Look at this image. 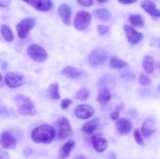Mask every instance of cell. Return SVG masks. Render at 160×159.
I'll list each match as a JSON object with an SVG mask.
<instances>
[{
	"instance_id": "33",
	"label": "cell",
	"mask_w": 160,
	"mask_h": 159,
	"mask_svg": "<svg viewBox=\"0 0 160 159\" xmlns=\"http://www.w3.org/2000/svg\"><path fill=\"white\" fill-rule=\"evenodd\" d=\"M121 77L127 81H134L135 80V75L131 72H123L120 74Z\"/></svg>"
},
{
	"instance_id": "30",
	"label": "cell",
	"mask_w": 160,
	"mask_h": 159,
	"mask_svg": "<svg viewBox=\"0 0 160 159\" xmlns=\"http://www.w3.org/2000/svg\"><path fill=\"white\" fill-rule=\"evenodd\" d=\"M124 108H125V104L123 102H120V104H117V105L116 106L113 112L109 115L110 118H112V120H114V121H117L118 118H120V112H121V111H123V109H124Z\"/></svg>"
},
{
	"instance_id": "34",
	"label": "cell",
	"mask_w": 160,
	"mask_h": 159,
	"mask_svg": "<svg viewBox=\"0 0 160 159\" xmlns=\"http://www.w3.org/2000/svg\"><path fill=\"white\" fill-rule=\"evenodd\" d=\"M97 31H98V34H99L100 36H102L109 32V27L108 26H106V25L99 24L97 26Z\"/></svg>"
},
{
	"instance_id": "22",
	"label": "cell",
	"mask_w": 160,
	"mask_h": 159,
	"mask_svg": "<svg viewBox=\"0 0 160 159\" xmlns=\"http://www.w3.org/2000/svg\"><path fill=\"white\" fill-rule=\"evenodd\" d=\"M142 66L146 73L151 74L153 73L155 69V60L152 56L146 55L142 60Z\"/></svg>"
},
{
	"instance_id": "47",
	"label": "cell",
	"mask_w": 160,
	"mask_h": 159,
	"mask_svg": "<svg viewBox=\"0 0 160 159\" xmlns=\"http://www.w3.org/2000/svg\"><path fill=\"white\" fill-rule=\"evenodd\" d=\"M2 79V75H1V74H0V82H1Z\"/></svg>"
},
{
	"instance_id": "24",
	"label": "cell",
	"mask_w": 160,
	"mask_h": 159,
	"mask_svg": "<svg viewBox=\"0 0 160 159\" xmlns=\"http://www.w3.org/2000/svg\"><path fill=\"white\" fill-rule=\"evenodd\" d=\"M48 96L52 100H57L60 98V94L59 92V84L58 83H53L48 87L47 90Z\"/></svg>"
},
{
	"instance_id": "37",
	"label": "cell",
	"mask_w": 160,
	"mask_h": 159,
	"mask_svg": "<svg viewBox=\"0 0 160 159\" xmlns=\"http://www.w3.org/2000/svg\"><path fill=\"white\" fill-rule=\"evenodd\" d=\"M16 100H17V101H23L24 103L30 101L29 98H28V97H26V96H23V95H21V94L17 95V96L16 97Z\"/></svg>"
},
{
	"instance_id": "26",
	"label": "cell",
	"mask_w": 160,
	"mask_h": 159,
	"mask_svg": "<svg viewBox=\"0 0 160 159\" xmlns=\"http://www.w3.org/2000/svg\"><path fill=\"white\" fill-rule=\"evenodd\" d=\"M129 21L134 26L143 27L145 25L143 18L140 14H131L129 17Z\"/></svg>"
},
{
	"instance_id": "10",
	"label": "cell",
	"mask_w": 160,
	"mask_h": 159,
	"mask_svg": "<svg viewBox=\"0 0 160 159\" xmlns=\"http://www.w3.org/2000/svg\"><path fill=\"white\" fill-rule=\"evenodd\" d=\"M92 143L94 149L98 153H102L107 149L108 140L105 137H103L101 134H95L92 137Z\"/></svg>"
},
{
	"instance_id": "13",
	"label": "cell",
	"mask_w": 160,
	"mask_h": 159,
	"mask_svg": "<svg viewBox=\"0 0 160 159\" xmlns=\"http://www.w3.org/2000/svg\"><path fill=\"white\" fill-rule=\"evenodd\" d=\"M116 128L117 130L122 134H128L132 131L133 124L130 120L127 118H118L115 123Z\"/></svg>"
},
{
	"instance_id": "16",
	"label": "cell",
	"mask_w": 160,
	"mask_h": 159,
	"mask_svg": "<svg viewBox=\"0 0 160 159\" xmlns=\"http://www.w3.org/2000/svg\"><path fill=\"white\" fill-rule=\"evenodd\" d=\"M142 7L144 10L151 16L155 17H160V9H157L153 2L150 0H145L142 2Z\"/></svg>"
},
{
	"instance_id": "28",
	"label": "cell",
	"mask_w": 160,
	"mask_h": 159,
	"mask_svg": "<svg viewBox=\"0 0 160 159\" xmlns=\"http://www.w3.org/2000/svg\"><path fill=\"white\" fill-rule=\"evenodd\" d=\"M114 84H115V79L109 75L105 76L99 81L100 87H103V88L108 89V87H112Z\"/></svg>"
},
{
	"instance_id": "2",
	"label": "cell",
	"mask_w": 160,
	"mask_h": 159,
	"mask_svg": "<svg viewBox=\"0 0 160 159\" xmlns=\"http://www.w3.org/2000/svg\"><path fill=\"white\" fill-rule=\"evenodd\" d=\"M58 135L57 139L59 140H67L73 134L71 126L68 119L65 117H60L57 121Z\"/></svg>"
},
{
	"instance_id": "40",
	"label": "cell",
	"mask_w": 160,
	"mask_h": 159,
	"mask_svg": "<svg viewBox=\"0 0 160 159\" xmlns=\"http://www.w3.org/2000/svg\"><path fill=\"white\" fill-rule=\"evenodd\" d=\"M11 0H0V7H7L9 6Z\"/></svg>"
},
{
	"instance_id": "21",
	"label": "cell",
	"mask_w": 160,
	"mask_h": 159,
	"mask_svg": "<svg viewBox=\"0 0 160 159\" xmlns=\"http://www.w3.org/2000/svg\"><path fill=\"white\" fill-rule=\"evenodd\" d=\"M111 100V94L109 90L106 88H101L98 90L97 95V101L101 105H105Z\"/></svg>"
},
{
	"instance_id": "7",
	"label": "cell",
	"mask_w": 160,
	"mask_h": 159,
	"mask_svg": "<svg viewBox=\"0 0 160 159\" xmlns=\"http://www.w3.org/2000/svg\"><path fill=\"white\" fill-rule=\"evenodd\" d=\"M5 83L11 88H17L22 86L24 83V76L21 73H9L5 76Z\"/></svg>"
},
{
	"instance_id": "15",
	"label": "cell",
	"mask_w": 160,
	"mask_h": 159,
	"mask_svg": "<svg viewBox=\"0 0 160 159\" xmlns=\"http://www.w3.org/2000/svg\"><path fill=\"white\" fill-rule=\"evenodd\" d=\"M29 4L39 11H48L52 8L51 0H30Z\"/></svg>"
},
{
	"instance_id": "4",
	"label": "cell",
	"mask_w": 160,
	"mask_h": 159,
	"mask_svg": "<svg viewBox=\"0 0 160 159\" xmlns=\"http://www.w3.org/2000/svg\"><path fill=\"white\" fill-rule=\"evenodd\" d=\"M91 21H92V16L88 12L80 11L75 16L73 26L78 31H84L90 25Z\"/></svg>"
},
{
	"instance_id": "27",
	"label": "cell",
	"mask_w": 160,
	"mask_h": 159,
	"mask_svg": "<svg viewBox=\"0 0 160 159\" xmlns=\"http://www.w3.org/2000/svg\"><path fill=\"white\" fill-rule=\"evenodd\" d=\"M94 15L103 22H106L110 19V13L106 9H98L94 11Z\"/></svg>"
},
{
	"instance_id": "25",
	"label": "cell",
	"mask_w": 160,
	"mask_h": 159,
	"mask_svg": "<svg viewBox=\"0 0 160 159\" xmlns=\"http://www.w3.org/2000/svg\"><path fill=\"white\" fill-rule=\"evenodd\" d=\"M0 33L2 35L3 38L8 42H11L13 41L14 36L12 34V31H11V28L7 25H1L0 26Z\"/></svg>"
},
{
	"instance_id": "6",
	"label": "cell",
	"mask_w": 160,
	"mask_h": 159,
	"mask_svg": "<svg viewBox=\"0 0 160 159\" xmlns=\"http://www.w3.org/2000/svg\"><path fill=\"white\" fill-rule=\"evenodd\" d=\"M108 56H109V54L106 50L102 48H98L94 49L91 52L88 60L91 65H99L106 62Z\"/></svg>"
},
{
	"instance_id": "14",
	"label": "cell",
	"mask_w": 160,
	"mask_h": 159,
	"mask_svg": "<svg viewBox=\"0 0 160 159\" xmlns=\"http://www.w3.org/2000/svg\"><path fill=\"white\" fill-rule=\"evenodd\" d=\"M58 13H59V17L62 19V22L64 24L69 26L70 24V21H71V8L70 6L67 4H62L59 6L58 9Z\"/></svg>"
},
{
	"instance_id": "9",
	"label": "cell",
	"mask_w": 160,
	"mask_h": 159,
	"mask_svg": "<svg viewBox=\"0 0 160 159\" xmlns=\"http://www.w3.org/2000/svg\"><path fill=\"white\" fill-rule=\"evenodd\" d=\"M123 30H124L125 34H126L128 41L129 42L131 45H137V44L139 43V42L142 40V38H143L142 34H141L140 32L136 31L134 29V27H132V26H130V25H124V26H123Z\"/></svg>"
},
{
	"instance_id": "20",
	"label": "cell",
	"mask_w": 160,
	"mask_h": 159,
	"mask_svg": "<svg viewBox=\"0 0 160 159\" xmlns=\"http://www.w3.org/2000/svg\"><path fill=\"white\" fill-rule=\"evenodd\" d=\"M99 118H95L90 121L84 123L82 126V131L87 134H92L94 131L96 130L97 128L99 126Z\"/></svg>"
},
{
	"instance_id": "36",
	"label": "cell",
	"mask_w": 160,
	"mask_h": 159,
	"mask_svg": "<svg viewBox=\"0 0 160 159\" xmlns=\"http://www.w3.org/2000/svg\"><path fill=\"white\" fill-rule=\"evenodd\" d=\"M78 2L81 6L84 7H90L94 3L93 0H78Z\"/></svg>"
},
{
	"instance_id": "41",
	"label": "cell",
	"mask_w": 160,
	"mask_h": 159,
	"mask_svg": "<svg viewBox=\"0 0 160 159\" xmlns=\"http://www.w3.org/2000/svg\"><path fill=\"white\" fill-rule=\"evenodd\" d=\"M138 0H118V2L121 4L123 5H128V4H132V3L136 2Z\"/></svg>"
},
{
	"instance_id": "48",
	"label": "cell",
	"mask_w": 160,
	"mask_h": 159,
	"mask_svg": "<svg viewBox=\"0 0 160 159\" xmlns=\"http://www.w3.org/2000/svg\"><path fill=\"white\" fill-rule=\"evenodd\" d=\"M158 89H159V92H160V85L159 86V87H158Z\"/></svg>"
},
{
	"instance_id": "46",
	"label": "cell",
	"mask_w": 160,
	"mask_h": 159,
	"mask_svg": "<svg viewBox=\"0 0 160 159\" xmlns=\"http://www.w3.org/2000/svg\"><path fill=\"white\" fill-rule=\"evenodd\" d=\"M157 67H158V68L160 69V62H159V63L157 64Z\"/></svg>"
},
{
	"instance_id": "3",
	"label": "cell",
	"mask_w": 160,
	"mask_h": 159,
	"mask_svg": "<svg viewBox=\"0 0 160 159\" xmlns=\"http://www.w3.org/2000/svg\"><path fill=\"white\" fill-rule=\"evenodd\" d=\"M28 55L34 62H45L48 58V54L43 47L38 45H31L27 49Z\"/></svg>"
},
{
	"instance_id": "19",
	"label": "cell",
	"mask_w": 160,
	"mask_h": 159,
	"mask_svg": "<svg viewBox=\"0 0 160 159\" xmlns=\"http://www.w3.org/2000/svg\"><path fill=\"white\" fill-rule=\"evenodd\" d=\"M18 112L22 115H34L37 113L34 104L31 101L24 103L18 108Z\"/></svg>"
},
{
	"instance_id": "17",
	"label": "cell",
	"mask_w": 160,
	"mask_h": 159,
	"mask_svg": "<svg viewBox=\"0 0 160 159\" xmlns=\"http://www.w3.org/2000/svg\"><path fill=\"white\" fill-rule=\"evenodd\" d=\"M75 147V141L73 140H70L66 142L60 147L59 151V159H66L70 156L71 151Z\"/></svg>"
},
{
	"instance_id": "35",
	"label": "cell",
	"mask_w": 160,
	"mask_h": 159,
	"mask_svg": "<svg viewBox=\"0 0 160 159\" xmlns=\"http://www.w3.org/2000/svg\"><path fill=\"white\" fill-rule=\"evenodd\" d=\"M72 102H73V101L71 99H70V98H63L61 101L60 108L62 110H65V109H67L72 104Z\"/></svg>"
},
{
	"instance_id": "1",
	"label": "cell",
	"mask_w": 160,
	"mask_h": 159,
	"mask_svg": "<svg viewBox=\"0 0 160 159\" xmlns=\"http://www.w3.org/2000/svg\"><path fill=\"white\" fill-rule=\"evenodd\" d=\"M56 137V131L50 125L44 124L34 128L31 133V138L34 143H50Z\"/></svg>"
},
{
	"instance_id": "29",
	"label": "cell",
	"mask_w": 160,
	"mask_h": 159,
	"mask_svg": "<svg viewBox=\"0 0 160 159\" xmlns=\"http://www.w3.org/2000/svg\"><path fill=\"white\" fill-rule=\"evenodd\" d=\"M89 96H90V90L86 87H82L78 90L76 93L75 99L78 100V101H84V100H87Z\"/></svg>"
},
{
	"instance_id": "42",
	"label": "cell",
	"mask_w": 160,
	"mask_h": 159,
	"mask_svg": "<svg viewBox=\"0 0 160 159\" xmlns=\"http://www.w3.org/2000/svg\"><path fill=\"white\" fill-rule=\"evenodd\" d=\"M74 159H86L85 157H84V156H82V155H80V156H78V157H75Z\"/></svg>"
},
{
	"instance_id": "38",
	"label": "cell",
	"mask_w": 160,
	"mask_h": 159,
	"mask_svg": "<svg viewBox=\"0 0 160 159\" xmlns=\"http://www.w3.org/2000/svg\"><path fill=\"white\" fill-rule=\"evenodd\" d=\"M33 153V150L31 147H26L23 149V154L25 157H29L30 155H31Z\"/></svg>"
},
{
	"instance_id": "18",
	"label": "cell",
	"mask_w": 160,
	"mask_h": 159,
	"mask_svg": "<svg viewBox=\"0 0 160 159\" xmlns=\"http://www.w3.org/2000/svg\"><path fill=\"white\" fill-rule=\"evenodd\" d=\"M61 74L65 76L66 77L71 78V79H77V78L82 76L83 73L81 70H78V69L72 66V65H67V66L62 69Z\"/></svg>"
},
{
	"instance_id": "32",
	"label": "cell",
	"mask_w": 160,
	"mask_h": 159,
	"mask_svg": "<svg viewBox=\"0 0 160 159\" xmlns=\"http://www.w3.org/2000/svg\"><path fill=\"white\" fill-rule=\"evenodd\" d=\"M134 140L137 142L138 144L142 145V146L144 145V140L143 137H142V134L138 129H136L134 131Z\"/></svg>"
},
{
	"instance_id": "11",
	"label": "cell",
	"mask_w": 160,
	"mask_h": 159,
	"mask_svg": "<svg viewBox=\"0 0 160 159\" xmlns=\"http://www.w3.org/2000/svg\"><path fill=\"white\" fill-rule=\"evenodd\" d=\"M0 145L5 149H14L17 145V140L10 132L6 131L1 134Z\"/></svg>"
},
{
	"instance_id": "39",
	"label": "cell",
	"mask_w": 160,
	"mask_h": 159,
	"mask_svg": "<svg viewBox=\"0 0 160 159\" xmlns=\"http://www.w3.org/2000/svg\"><path fill=\"white\" fill-rule=\"evenodd\" d=\"M9 156L6 151L0 149V159H9Z\"/></svg>"
},
{
	"instance_id": "8",
	"label": "cell",
	"mask_w": 160,
	"mask_h": 159,
	"mask_svg": "<svg viewBox=\"0 0 160 159\" xmlns=\"http://www.w3.org/2000/svg\"><path fill=\"white\" fill-rule=\"evenodd\" d=\"M74 114L78 118L87 119L93 116L95 114V109L89 104H80L75 108Z\"/></svg>"
},
{
	"instance_id": "23",
	"label": "cell",
	"mask_w": 160,
	"mask_h": 159,
	"mask_svg": "<svg viewBox=\"0 0 160 159\" xmlns=\"http://www.w3.org/2000/svg\"><path fill=\"white\" fill-rule=\"evenodd\" d=\"M109 65H110L111 68L114 69V70H121V69L129 67V64L126 61L122 60V59H120L117 57L111 58Z\"/></svg>"
},
{
	"instance_id": "5",
	"label": "cell",
	"mask_w": 160,
	"mask_h": 159,
	"mask_svg": "<svg viewBox=\"0 0 160 159\" xmlns=\"http://www.w3.org/2000/svg\"><path fill=\"white\" fill-rule=\"evenodd\" d=\"M35 25V20L31 17H27L23 19L19 23H17V31L20 38H25L29 34L30 31Z\"/></svg>"
},
{
	"instance_id": "44",
	"label": "cell",
	"mask_w": 160,
	"mask_h": 159,
	"mask_svg": "<svg viewBox=\"0 0 160 159\" xmlns=\"http://www.w3.org/2000/svg\"><path fill=\"white\" fill-rule=\"evenodd\" d=\"M156 45H158V47H159V48H160V39H158L157 43H156Z\"/></svg>"
},
{
	"instance_id": "31",
	"label": "cell",
	"mask_w": 160,
	"mask_h": 159,
	"mask_svg": "<svg viewBox=\"0 0 160 159\" xmlns=\"http://www.w3.org/2000/svg\"><path fill=\"white\" fill-rule=\"evenodd\" d=\"M139 84L142 86L149 85L151 84V79H150L148 75L144 74V73H142L140 74V77H139Z\"/></svg>"
},
{
	"instance_id": "45",
	"label": "cell",
	"mask_w": 160,
	"mask_h": 159,
	"mask_svg": "<svg viewBox=\"0 0 160 159\" xmlns=\"http://www.w3.org/2000/svg\"><path fill=\"white\" fill-rule=\"evenodd\" d=\"M23 1L25 2H27V3H29L30 0H23Z\"/></svg>"
},
{
	"instance_id": "43",
	"label": "cell",
	"mask_w": 160,
	"mask_h": 159,
	"mask_svg": "<svg viewBox=\"0 0 160 159\" xmlns=\"http://www.w3.org/2000/svg\"><path fill=\"white\" fill-rule=\"evenodd\" d=\"M98 1L101 3H105V2H107L108 0H98Z\"/></svg>"
},
{
	"instance_id": "12",
	"label": "cell",
	"mask_w": 160,
	"mask_h": 159,
	"mask_svg": "<svg viewBox=\"0 0 160 159\" xmlns=\"http://www.w3.org/2000/svg\"><path fill=\"white\" fill-rule=\"evenodd\" d=\"M141 130H142V134L144 136L145 138H149V137L156 132L155 120L153 119L152 117H148V118L144 121Z\"/></svg>"
}]
</instances>
